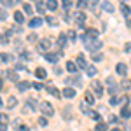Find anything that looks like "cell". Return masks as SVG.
I'll return each mask as SVG.
<instances>
[{
	"instance_id": "cell-1",
	"label": "cell",
	"mask_w": 131,
	"mask_h": 131,
	"mask_svg": "<svg viewBox=\"0 0 131 131\" xmlns=\"http://www.w3.org/2000/svg\"><path fill=\"white\" fill-rule=\"evenodd\" d=\"M84 44H86V47H88L91 52L98 51L101 46H103V42H101L100 39H86V40H84Z\"/></svg>"
},
{
	"instance_id": "cell-2",
	"label": "cell",
	"mask_w": 131,
	"mask_h": 131,
	"mask_svg": "<svg viewBox=\"0 0 131 131\" xmlns=\"http://www.w3.org/2000/svg\"><path fill=\"white\" fill-rule=\"evenodd\" d=\"M39 110H40L46 117L54 115V108H52V105H51L49 101H40V103H39Z\"/></svg>"
},
{
	"instance_id": "cell-3",
	"label": "cell",
	"mask_w": 131,
	"mask_h": 131,
	"mask_svg": "<svg viewBox=\"0 0 131 131\" xmlns=\"http://www.w3.org/2000/svg\"><path fill=\"white\" fill-rule=\"evenodd\" d=\"M51 46H52V42H51V39H40V42H39V46H37V49H39V52H47V49H49Z\"/></svg>"
},
{
	"instance_id": "cell-4",
	"label": "cell",
	"mask_w": 131,
	"mask_h": 131,
	"mask_svg": "<svg viewBox=\"0 0 131 131\" xmlns=\"http://www.w3.org/2000/svg\"><path fill=\"white\" fill-rule=\"evenodd\" d=\"M44 56H46V60H47V61H51V63H56V61L60 60L61 52H49V51H47Z\"/></svg>"
},
{
	"instance_id": "cell-5",
	"label": "cell",
	"mask_w": 131,
	"mask_h": 131,
	"mask_svg": "<svg viewBox=\"0 0 131 131\" xmlns=\"http://www.w3.org/2000/svg\"><path fill=\"white\" fill-rule=\"evenodd\" d=\"M93 89L96 93V96H101V94H103V88H101L100 81H93Z\"/></svg>"
},
{
	"instance_id": "cell-6",
	"label": "cell",
	"mask_w": 131,
	"mask_h": 131,
	"mask_svg": "<svg viewBox=\"0 0 131 131\" xmlns=\"http://www.w3.org/2000/svg\"><path fill=\"white\" fill-rule=\"evenodd\" d=\"M115 72H117L119 75H126V73H128V67H126L124 63H117V67H115Z\"/></svg>"
},
{
	"instance_id": "cell-7",
	"label": "cell",
	"mask_w": 131,
	"mask_h": 131,
	"mask_svg": "<svg viewBox=\"0 0 131 131\" xmlns=\"http://www.w3.org/2000/svg\"><path fill=\"white\" fill-rule=\"evenodd\" d=\"M73 18H75V21H77L79 25H81V23H84V21H86V14H84L82 10H77V12L73 14Z\"/></svg>"
},
{
	"instance_id": "cell-8",
	"label": "cell",
	"mask_w": 131,
	"mask_h": 131,
	"mask_svg": "<svg viewBox=\"0 0 131 131\" xmlns=\"http://www.w3.org/2000/svg\"><path fill=\"white\" fill-rule=\"evenodd\" d=\"M61 94H63L65 98H73V96H75V89H73V88H65Z\"/></svg>"
},
{
	"instance_id": "cell-9",
	"label": "cell",
	"mask_w": 131,
	"mask_h": 131,
	"mask_svg": "<svg viewBox=\"0 0 131 131\" xmlns=\"http://www.w3.org/2000/svg\"><path fill=\"white\" fill-rule=\"evenodd\" d=\"M42 25V18H31L30 23H28V26H31V28H39Z\"/></svg>"
},
{
	"instance_id": "cell-10",
	"label": "cell",
	"mask_w": 131,
	"mask_h": 131,
	"mask_svg": "<svg viewBox=\"0 0 131 131\" xmlns=\"http://www.w3.org/2000/svg\"><path fill=\"white\" fill-rule=\"evenodd\" d=\"M121 10H122V14L126 16V19H131V7H128L126 4H121Z\"/></svg>"
},
{
	"instance_id": "cell-11",
	"label": "cell",
	"mask_w": 131,
	"mask_h": 131,
	"mask_svg": "<svg viewBox=\"0 0 131 131\" xmlns=\"http://www.w3.org/2000/svg\"><path fill=\"white\" fill-rule=\"evenodd\" d=\"M46 7H47V10H56L58 9V2L56 0H46Z\"/></svg>"
},
{
	"instance_id": "cell-12",
	"label": "cell",
	"mask_w": 131,
	"mask_h": 131,
	"mask_svg": "<svg viewBox=\"0 0 131 131\" xmlns=\"http://www.w3.org/2000/svg\"><path fill=\"white\" fill-rule=\"evenodd\" d=\"M14 21H16L18 25H21V23L25 21V14H23L21 10H16V12H14Z\"/></svg>"
},
{
	"instance_id": "cell-13",
	"label": "cell",
	"mask_w": 131,
	"mask_h": 131,
	"mask_svg": "<svg viewBox=\"0 0 131 131\" xmlns=\"http://www.w3.org/2000/svg\"><path fill=\"white\" fill-rule=\"evenodd\" d=\"M10 35H12L10 31H5V33H0V44H4V46H5V44H9V37H10Z\"/></svg>"
},
{
	"instance_id": "cell-14",
	"label": "cell",
	"mask_w": 131,
	"mask_h": 131,
	"mask_svg": "<svg viewBox=\"0 0 131 131\" xmlns=\"http://www.w3.org/2000/svg\"><path fill=\"white\" fill-rule=\"evenodd\" d=\"M30 88H31V82H28V81L18 82V89H19V91H26V89H30Z\"/></svg>"
},
{
	"instance_id": "cell-15",
	"label": "cell",
	"mask_w": 131,
	"mask_h": 131,
	"mask_svg": "<svg viewBox=\"0 0 131 131\" xmlns=\"http://www.w3.org/2000/svg\"><path fill=\"white\" fill-rule=\"evenodd\" d=\"M67 84H73V86H82V81L79 77H70V79H67Z\"/></svg>"
},
{
	"instance_id": "cell-16",
	"label": "cell",
	"mask_w": 131,
	"mask_h": 131,
	"mask_svg": "<svg viewBox=\"0 0 131 131\" xmlns=\"http://www.w3.org/2000/svg\"><path fill=\"white\" fill-rule=\"evenodd\" d=\"M77 68H79V67H77L73 61H67V70L70 72V73H75V72H77Z\"/></svg>"
},
{
	"instance_id": "cell-17",
	"label": "cell",
	"mask_w": 131,
	"mask_h": 131,
	"mask_svg": "<svg viewBox=\"0 0 131 131\" xmlns=\"http://www.w3.org/2000/svg\"><path fill=\"white\" fill-rule=\"evenodd\" d=\"M101 9L105 10V12H114V5H112L110 2H103L101 4Z\"/></svg>"
},
{
	"instance_id": "cell-18",
	"label": "cell",
	"mask_w": 131,
	"mask_h": 131,
	"mask_svg": "<svg viewBox=\"0 0 131 131\" xmlns=\"http://www.w3.org/2000/svg\"><path fill=\"white\" fill-rule=\"evenodd\" d=\"M7 77H9L12 82H19V77H18V73H16L14 70H9V72H7Z\"/></svg>"
},
{
	"instance_id": "cell-19",
	"label": "cell",
	"mask_w": 131,
	"mask_h": 131,
	"mask_svg": "<svg viewBox=\"0 0 131 131\" xmlns=\"http://www.w3.org/2000/svg\"><path fill=\"white\" fill-rule=\"evenodd\" d=\"M47 91H49L52 96H56V98H58V96H61V94H60V91L56 89V88H54L52 84H47Z\"/></svg>"
},
{
	"instance_id": "cell-20",
	"label": "cell",
	"mask_w": 131,
	"mask_h": 131,
	"mask_svg": "<svg viewBox=\"0 0 131 131\" xmlns=\"http://www.w3.org/2000/svg\"><path fill=\"white\" fill-rule=\"evenodd\" d=\"M77 65H79V68H88L86 60H84V56H82V54H79V56H77Z\"/></svg>"
},
{
	"instance_id": "cell-21",
	"label": "cell",
	"mask_w": 131,
	"mask_h": 131,
	"mask_svg": "<svg viewBox=\"0 0 131 131\" xmlns=\"http://www.w3.org/2000/svg\"><path fill=\"white\" fill-rule=\"evenodd\" d=\"M0 60L5 61V63H9V61L14 60V56H12V54H7V52H2V54H0Z\"/></svg>"
},
{
	"instance_id": "cell-22",
	"label": "cell",
	"mask_w": 131,
	"mask_h": 131,
	"mask_svg": "<svg viewBox=\"0 0 131 131\" xmlns=\"http://www.w3.org/2000/svg\"><path fill=\"white\" fill-rule=\"evenodd\" d=\"M65 42H67V35H65V33H61L60 37H58V42H56V44H58V47H63V46H65Z\"/></svg>"
},
{
	"instance_id": "cell-23",
	"label": "cell",
	"mask_w": 131,
	"mask_h": 131,
	"mask_svg": "<svg viewBox=\"0 0 131 131\" xmlns=\"http://www.w3.org/2000/svg\"><path fill=\"white\" fill-rule=\"evenodd\" d=\"M35 75H37L39 79H46V75H47V73H46V70H44V68H40V67H39V68L35 70Z\"/></svg>"
},
{
	"instance_id": "cell-24",
	"label": "cell",
	"mask_w": 131,
	"mask_h": 131,
	"mask_svg": "<svg viewBox=\"0 0 131 131\" xmlns=\"http://www.w3.org/2000/svg\"><path fill=\"white\" fill-rule=\"evenodd\" d=\"M16 105H18V100H16L14 96H9V100H7V107H9V108H14Z\"/></svg>"
},
{
	"instance_id": "cell-25",
	"label": "cell",
	"mask_w": 131,
	"mask_h": 131,
	"mask_svg": "<svg viewBox=\"0 0 131 131\" xmlns=\"http://www.w3.org/2000/svg\"><path fill=\"white\" fill-rule=\"evenodd\" d=\"M107 128H108V126H107V122H98V124H96V128H94V131H107Z\"/></svg>"
},
{
	"instance_id": "cell-26",
	"label": "cell",
	"mask_w": 131,
	"mask_h": 131,
	"mask_svg": "<svg viewBox=\"0 0 131 131\" xmlns=\"http://www.w3.org/2000/svg\"><path fill=\"white\" fill-rule=\"evenodd\" d=\"M129 115H131V110H129V108H126V107H122V108H121V117L128 119Z\"/></svg>"
},
{
	"instance_id": "cell-27",
	"label": "cell",
	"mask_w": 131,
	"mask_h": 131,
	"mask_svg": "<svg viewBox=\"0 0 131 131\" xmlns=\"http://www.w3.org/2000/svg\"><path fill=\"white\" fill-rule=\"evenodd\" d=\"M37 10H39V12H46V4H44V2H42V0H39V2H37Z\"/></svg>"
},
{
	"instance_id": "cell-28",
	"label": "cell",
	"mask_w": 131,
	"mask_h": 131,
	"mask_svg": "<svg viewBox=\"0 0 131 131\" xmlns=\"http://www.w3.org/2000/svg\"><path fill=\"white\" fill-rule=\"evenodd\" d=\"M121 88L122 89H131V81L129 79H124V81L121 82Z\"/></svg>"
},
{
	"instance_id": "cell-29",
	"label": "cell",
	"mask_w": 131,
	"mask_h": 131,
	"mask_svg": "<svg viewBox=\"0 0 131 131\" xmlns=\"http://www.w3.org/2000/svg\"><path fill=\"white\" fill-rule=\"evenodd\" d=\"M86 72H88V75H89V77H94V75H96V68H94V67H88Z\"/></svg>"
},
{
	"instance_id": "cell-30",
	"label": "cell",
	"mask_w": 131,
	"mask_h": 131,
	"mask_svg": "<svg viewBox=\"0 0 131 131\" xmlns=\"http://www.w3.org/2000/svg\"><path fill=\"white\" fill-rule=\"evenodd\" d=\"M23 10H25V14H31V12H33L30 4H25V5H23Z\"/></svg>"
},
{
	"instance_id": "cell-31",
	"label": "cell",
	"mask_w": 131,
	"mask_h": 131,
	"mask_svg": "<svg viewBox=\"0 0 131 131\" xmlns=\"http://www.w3.org/2000/svg\"><path fill=\"white\" fill-rule=\"evenodd\" d=\"M86 101H88L89 105H93V103H94V96H93L91 93H86Z\"/></svg>"
},
{
	"instance_id": "cell-32",
	"label": "cell",
	"mask_w": 131,
	"mask_h": 131,
	"mask_svg": "<svg viewBox=\"0 0 131 131\" xmlns=\"http://www.w3.org/2000/svg\"><path fill=\"white\" fill-rule=\"evenodd\" d=\"M9 122V117L5 114H0V124H7Z\"/></svg>"
},
{
	"instance_id": "cell-33",
	"label": "cell",
	"mask_w": 131,
	"mask_h": 131,
	"mask_svg": "<svg viewBox=\"0 0 131 131\" xmlns=\"http://www.w3.org/2000/svg\"><path fill=\"white\" fill-rule=\"evenodd\" d=\"M101 60H103V54H100V52L94 54V52H93V61H101Z\"/></svg>"
},
{
	"instance_id": "cell-34",
	"label": "cell",
	"mask_w": 131,
	"mask_h": 131,
	"mask_svg": "<svg viewBox=\"0 0 131 131\" xmlns=\"http://www.w3.org/2000/svg\"><path fill=\"white\" fill-rule=\"evenodd\" d=\"M37 39H39V37H37L35 33H30V35L26 37V40H28V42H37Z\"/></svg>"
},
{
	"instance_id": "cell-35",
	"label": "cell",
	"mask_w": 131,
	"mask_h": 131,
	"mask_svg": "<svg viewBox=\"0 0 131 131\" xmlns=\"http://www.w3.org/2000/svg\"><path fill=\"white\" fill-rule=\"evenodd\" d=\"M117 89H119V86H115V84H110V89H108V93H110V94H115V93H117Z\"/></svg>"
},
{
	"instance_id": "cell-36",
	"label": "cell",
	"mask_w": 131,
	"mask_h": 131,
	"mask_svg": "<svg viewBox=\"0 0 131 131\" xmlns=\"http://www.w3.org/2000/svg\"><path fill=\"white\" fill-rule=\"evenodd\" d=\"M67 35L70 37V40H75V39H77V33H75L73 30H68V33H67Z\"/></svg>"
},
{
	"instance_id": "cell-37",
	"label": "cell",
	"mask_w": 131,
	"mask_h": 131,
	"mask_svg": "<svg viewBox=\"0 0 131 131\" xmlns=\"http://www.w3.org/2000/svg\"><path fill=\"white\" fill-rule=\"evenodd\" d=\"M46 21H47V23H49L51 26H54V25H56V19H54V18H52V16H47V18H46Z\"/></svg>"
},
{
	"instance_id": "cell-38",
	"label": "cell",
	"mask_w": 131,
	"mask_h": 131,
	"mask_svg": "<svg viewBox=\"0 0 131 131\" xmlns=\"http://www.w3.org/2000/svg\"><path fill=\"white\" fill-rule=\"evenodd\" d=\"M2 4H4V5H7V7H12L16 2H14V0H2Z\"/></svg>"
},
{
	"instance_id": "cell-39",
	"label": "cell",
	"mask_w": 131,
	"mask_h": 131,
	"mask_svg": "<svg viewBox=\"0 0 131 131\" xmlns=\"http://www.w3.org/2000/svg\"><path fill=\"white\" fill-rule=\"evenodd\" d=\"M72 5V0H63V7H65V10H68Z\"/></svg>"
},
{
	"instance_id": "cell-40",
	"label": "cell",
	"mask_w": 131,
	"mask_h": 131,
	"mask_svg": "<svg viewBox=\"0 0 131 131\" xmlns=\"http://www.w3.org/2000/svg\"><path fill=\"white\" fill-rule=\"evenodd\" d=\"M89 115L94 119V121H100V114H98V112H89Z\"/></svg>"
},
{
	"instance_id": "cell-41",
	"label": "cell",
	"mask_w": 131,
	"mask_h": 131,
	"mask_svg": "<svg viewBox=\"0 0 131 131\" xmlns=\"http://www.w3.org/2000/svg\"><path fill=\"white\" fill-rule=\"evenodd\" d=\"M39 124H40L42 128H44V126H47V119H46V117H39Z\"/></svg>"
},
{
	"instance_id": "cell-42",
	"label": "cell",
	"mask_w": 131,
	"mask_h": 131,
	"mask_svg": "<svg viewBox=\"0 0 131 131\" xmlns=\"http://www.w3.org/2000/svg\"><path fill=\"white\" fill-rule=\"evenodd\" d=\"M0 19H7V12H5V9H0Z\"/></svg>"
},
{
	"instance_id": "cell-43",
	"label": "cell",
	"mask_w": 131,
	"mask_h": 131,
	"mask_svg": "<svg viewBox=\"0 0 131 131\" xmlns=\"http://www.w3.org/2000/svg\"><path fill=\"white\" fill-rule=\"evenodd\" d=\"M70 108H72V107H67V108L63 110V117H65V119H67V117H70Z\"/></svg>"
},
{
	"instance_id": "cell-44",
	"label": "cell",
	"mask_w": 131,
	"mask_h": 131,
	"mask_svg": "<svg viewBox=\"0 0 131 131\" xmlns=\"http://www.w3.org/2000/svg\"><path fill=\"white\" fill-rule=\"evenodd\" d=\"M124 52H128V54H131V42H128V44L124 46Z\"/></svg>"
},
{
	"instance_id": "cell-45",
	"label": "cell",
	"mask_w": 131,
	"mask_h": 131,
	"mask_svg": "<svg viewBox=\"0 0 131 131\" xmlns=\"http://www.w3.org/2000/svg\"><path fill=\"white\" fill-rule=\"evenodd\" d=\"M31 86H33V88H35V89H37V91H40L42 88H44V86H42L40 82H33V84H31Z\"/></svg>"
},
{
	"instance_id": "cell-46",
	"label": "cell",
	"mask_w": 131,
	"mask_h": 131,
	"mask_svg": "<svg viewBox=\"0 0 131 131\" xmlns=\"http://www.w3.org/2000/svg\"><path fill=\"white\" fill-rule=\"evenodd\" d=\"M117 103H121V98H115V96H114L110 100V105H117Z\"/></svg>"
},
{
	"instance_id": "cell-47",
	"label": "cell",
	"mask_w": 131,
	"mask_h": 131,
	"mask_svg": "<svg viewBox=\"0 0 131 131\" xmlns=\"http://www.w3.org/2000/svg\"><path fill=\"white\" fill-rule=\"evenodd\" d=\"M88 4H89V7H94L98 4V0H88Z\"/></svg>"
},
{
	"instance_id": "cell-48",
	"label": "cell",
	"mask_w": 131,
	"mask_h": 131,
	"mask_svg": "<svg viewBox=\"0 0 131 131\" xmlns=\"http://www.w3.org/2000/svg\"><path fill=\"white\" fill-rule=\"evenodd\" d=\"M84 5H86V2H84V0H79V2H77V7H79V9H82Z\"/></svg>"
},
{
	"instance_id": "cell-49",
	"label": "cell",
	"mask_w": 131,
	"mask_h": 131,
	"mask_svg": "<svg viewBox=\"0 0 131 131\" xmlns=\"http://www.w3.org/2000/svg\"><path fill=\"white\" fill-rule=\"evenodd\" d=\"M0 131H7V124H0Z\"/></svg>"
},
{
	"instance_id": "cell-50",
	"label": "cell",
	"mask_w": 131,
	"mask_h": 131,
	"mask_svg": "<svg viewBox=\"0 0 131 131\" xmlns=\"http://www.w3.org/2000/svg\"><path fill=\"white\" fill-rule=\"evenodd\" d=\"M108 119H110L112 122H117V117H115V115H108Z\"/></svg>"
},
{
	"instance_id": "cell-51",
	"label": "cell",
	"mask_w": 131,
	"mask_h": 131,
	"mask_svg": "<svg viewBox=\"0 0 131 131\" xmlns=\"http://www.w3.org/2000/svg\"><path fill=\"white\" fill-rule=\"evenodd\" d=\"M19 131H30V129H28V126H19Z\"/></svg>"
},
{
	"instance_id": "cell-52",
	"label": "cell",
	"mask_w": 131,
	"mask_h": 131,
	"mask_svg": "<svg viewBox=\"0 0 131 131\" xmlns=\"http://www.w3.org/2000/svg\"><path fill=\"white\" fill-rule=\"evenodd\" d=\"M2 88H4V82H2V79H0V89H2Z\"/></svg>"
},
{
	"instance_id": "cell-53",
	"label": "cell",
	"mask_w": 131,
	"mask_h": 131,
	"mask_svg": "<svg viewBox=\"0 0 131 131\" xmlns=\"http://www.w3.org/2000/svg\"><path fill=\"white\" fill-rule=\"evenodd\" d=\"M112 131H121V129H119V128H114V129H112Z\"/></svg>"
},
{
	"instance_id": "cell-54",
	"label": "cell",
	"mask_w": 131,
	"mask_h": 131,
	"mask_svg": "<svg viewBox=\"0 0 131 131\" xmlns=\"http://www.w3.org/2000/svg\"><path fill=\"white\" fill-rule=\"evenodd\" d=\"M128 25H129V28H131V19H128Z\"/></svg>"
},
{
	"instance_id": "cell-55",
	"label": "cell",
	"mask_w": 131,
	"mask_h": 131,
	"mask_svg": "<svg viewBox=\"0 0 131 131\" xmlns=\"http://www.w3.org/2000/svg\"><path fill=\"white\" fill-rule=\"evenodd\" d=\"M0 107H2V100H0Z\"/></svg>"
},
{
	"instance_id": "cell-56",
	"label": "cell",
	"mask_w": 131,
	"mask_h": 131,
	"mask_svg": "<svg viewBox=\"0 0 131 131\" xmlns=\"http://www.w3.org/2000/svg\"><path fill=\"white\" fill-rule=\"evenodd\" d=\"M122 2H126V0H121V4H122Z\"/></svg>"
}]
</instances>
